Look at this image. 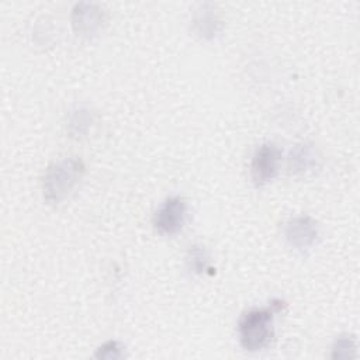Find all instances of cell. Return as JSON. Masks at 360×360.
Listing matches in <instances>:
<instances>
[{
	"label": "cell",
	"instance_id": "3",
	"mask_svg": "<svg viewBox=\"0 0 360 360\" xmlns=\"http://www.w3.org/2000/svg\"><path fill=\"white\" fill-rule=\"evenodd\" d=\"M187 202L181 197H169L155 212L153 226L160 235L179 233L186 222Z\"/></svg>",
	"mask_w": 360,
	"mask_h": 360
},
{
	"label": "cell",
	"instance_id": "4",
	"mask_svg": "<svg viewBox=\"0 0 360 360\" xmlns=\"http://www.w3.org/2000/svg\"><path fill=\"white\" fill-rule=\"evenodd\" d=\"M281 160V150L274 143H263L253 155L250 173L252 180L257 187L271 181L277 173Z\"/></svg>",
	"mask_w": 360,
	"mask_h": 360
},
{
	"label": "cell",
	"instance_id": "10",
	"mask_svg": "<svg viewBox=\"0 0 360 360\" xmlns=\"http://www.w3.org/2000/svg\"><path fill=\"white\" fill-rule=\"evenodd\" d=\"M354 354H356V343H354V339L349 335L340 336L332 347L333 359H347V357H353Z\"/></svg>",
	"mask_w": 360,
	"mask_h": 360
},
{
	"label": "cell",
	"instance_id": "2",
	"mask_svg": "<svg viewBox=\"0 0 360 360\" xmlns=\"http://www.w3.org/2000/svg\"><path fill=\"white\" fill-rule=\"evenodd\" d=\"M84 163L79 158H65L52 163L42 179V194L48 204H59L73 191L84 174Z\"/></svg>",
	"mask_w": 360,
	"mask_h": 360
},
{
	"label": "cell",
	"instance_id": "6",
	"mask_svg": "<svg viewBox=\"0 0 360 360\" xmlns=\"http://www.w3.org/2000/svg\"><path fill=\"white\" fill-rule=\"evenodd\" d=\"M105 22V13L98 4L93 3H77L72 11V27L73 31L80 35L90 38L96 35Z\"/></svg>",
	"mask_w": 360,
	"mask_h": 360
},
{
	"label": "cell",
	"instance_id": "8",
	"mask_svg": "<svg viewBox=\"0 0 360 360\" xmlns=\"http://www.w3.org/2000/svg\"><path fill=\"white\" fill-rule=\"evenodd\" d=\"M93 122L91 114L86 108H76L70 112L68 120V134L70 138L80 139L86 136L90 125Z\"/></svg>",
	"mask_w": 360,
	"mask_h": 360
},
{
	"label": "cell",
	"instance_id": "5",
	"mask_svg": "<svg viewBox=\"0 0 360 360\" xmlns=\"http://www.w3.org/2000/svg\"><path fill=\"white\" fill-rule=\"evenodd\" d=\"M284 235L291 248L304 252L315 245L319 236V226L309 215H300L285 224Z\"/></svg>",
	"mask_w": 360,
	"mask_h": 360
},
{
	"label": "cell",
	"instance_id": "11",
	"mask_svg": "<svg viewBox=\"0 0 360 360\" xmlns=\"http://www.w3.org/2000/svg\"><path fill=\"white\" fill-rule=\"evenodd\" d=\"M94 357H97V359H122V357H125V347L117 340H108L97 349Z\"/></svg>",
	"mask_w": 360,
	"mask_h": 360
},
{
	"label": "cell",
	"instance_id": "12",
	"mask_svg": "<svg viewBox=\"0 0 360 360\" xmlns=\"http://www.w3.org/2000/svg\"><path fill=\"white\" fill-rule=\"evenodd\" d=\"M197 32L204 38H212L215 35L217 30V20L211 14L202 15L200 20L195 21Z\"/></svg>",
	"mask_w": 360,
	"mask_h": 360
},
{
	"label": "cell",
	"instance_id": "9",
	"mask_svg": "<svg viewBox=\"0 0 360 360\" xmlns=\"http://www.w3.org/2000/svg\"><path fill=\"white\" fill-rule=\"evenodd\" d=\"M187 267L194 274H202L210 269V256L204 246L193 245L190 246L187 256H186Z\"/></svg>",
	"mask_w": 360,
	"mask_h": 360
},
{
	"label": "cell",
	"instance_id": "7",
	"mask_svg": "<svg viewBox=\"0 0 360 360\" xmlns=\"http://www.w3.org/2000/svg\"><path fill=\"white\" fill-rule=\"evenodd\" d=\"M319 167V155L314 145H295L288 156V169L297 176H307Z\"/></svg>",
	"mask_w": 360,
	"mask_h": 360
},
{
	"label": "cell",
	"instance_id": "1",
	"mask_svg": "<svg viewBox=\"0 0 360 360\" xmlns=\"http://www.w3.org/2000/svg\"><path fill=\"white\" fill-rule=\"evenodd\" d=\"M285 304L281 300H273L267 308H253L242 315L238 323L240 345L248 352H259L266 349L273 336V318Z\"/></svg>",
	"mask_w": 360,
	"mask_h": 360
}]
</instances>
